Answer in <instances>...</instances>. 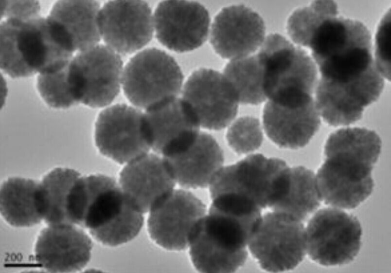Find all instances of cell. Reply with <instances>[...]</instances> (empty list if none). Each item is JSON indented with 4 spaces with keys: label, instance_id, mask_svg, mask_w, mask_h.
Returning <instances> with one entry per match:
<instances>
[{
    "label": "cell",
    "instance_id": "obj_1",
    "mask_svg": "<svg viewBox=\"0 0 391 273\" xmlns=\"http://www.w3.org/2000/svg\"><path fill=\"white\" fill-rule=\"evenodd\" d=\"M304 47L319 68L315 100L321 109L354 118L377 100L384 81L372 54L371 35L362 22L339 14L328 17L312 31Z\"/></svg>",
    "mask_w": 391,
    "mask_h": 273
},
{
    "label": "cell",
    "instance_id": "obj_2",
    "mask_svg": "<svg viewBox=\"0 0 391 273\" xmlns=\"http://www.w3.org/2000/svg\"><path fill=\"white\" fill-rule=\"evenodd\" d=\"M382 142L374 131L348 127L331 133L324 147V163L316 176L326 204L352 209L372 194V172L381 150Z\"/></svg>",
    "mask_w": 391,
    "mask_h": 273
},
{
    "label": "cell",
    "instance_id": "obj_3",
    "mask_svg": "<svg viewBox=\"0 0 391 273\" xmlns=\"http://www.w3.org/2000/svg\"><path fill=\"white\" fill-rule=\"evenodd\" d=\"M73 222L88 230L102 244L126 243L140 233L143 214L130 203L118 181L103 174L80 176L72 192Z\"/></svg>",
    "mask_w": 391,
    "mask_h": 273
},
{
    "label": "cell",
    "instance_id": "obj_4",
    "mask_svg": "<svg viewBox=\"0 0 391 273\" xmlns=\"http://www.w3.org/2000/svg\"><path fill=\"white\" fill-rule=\"evenodd\" d=\"M262 216L235 207L211 204L191 238L189 253L201 273H229L246 262L251 234Z\"/></svg>",
    "mask_w": 391,
    "mask_h": 273
},
{
    "label": "cell",
    "instance_id": "obj_5",
    "mask_svg": "<svg viewBox=\"0 0 391 273\" xmlns=\"http://www.w3.org/2000/svg\"><path fill=\"white\" fill-rule=\"evenodd\" d=\"M73 56L55 40L46 17L7 18L1 23L0 66L12 78L49 71Z\"/></svg>",
    "mask_w": 391,
    "mask_h": 273
},
{
    "label": "cell",
    "instance_id": "obj_6",
    "mask_svg": "<svg viewBox=\"0 0 391 273\" xmlns=\"http://www.w3.org/2000/svg\"><path fill=\"white\" fill-rule=\"evenodd\" d=\"M257 55L267 98L279 100L315 91L318 73L315 62L305 51L282 36H268Z\"/></svg>",
    "mask_w": 391,
    "mask_h": 273
},
{
    "label": "cell",
    "instance_id": "obj_7",
    "mask_svg": "<svg viewBox=\"0 0 391 273\" xmlns=\"http://www.w3.org/2000/svg\"><path fill=\"white\" fill-rule=\"evenodd\" d=\"M183 75L176 61L166 53L147 49L133 56L123 69L122 86L132 105L144 110L179 96Z\"/></svg>",
    "mask_w": 391,
    "mask_h": 273
},
{
    "label": "cell",
    "instance_id": "obj_8",
    "mask_svg": "<svg viewBox=\"0 0 391 273\" xmlns=\"http://www.w3.org/2000/svg\"><path fill=\"white\" fill-rule=\"evenodd\" d=\"M248 249L265 271L293 270L306 253L303 222L274 211L262 215L251 234Z\"/></svg>",
    "mask_w": 391,
    "mask_h": 273
},
{
    "label": "cell",
    "instance_id": "obj_9",
    "mask_svg": "<svg viewBox=\"0 0 391 273\" xmlns=\"http://www.w3.org/2000/svg\"><path fill=\"white\" fill-rule=\"evenodd\" d=\"M123 72L119 54L106 45L77 53L68 69L69 83L77 104L93 108L110 104L120 91Z\"/></svg>",
    "mask_w": 391,
    "mask_h": 273
},
{
    "label": "cell",
    "instance_id": "obj_10",
    "mask_svg": "<svg viewBox=\"0 0 391 273\" xmlns=\"http://www.w3.org/2000/svg\"><path fill=\"white\" fill-rule=\"evenodd\" d=\"M362 233L355 216L336 208L321 209L307 225L306 252L312 260L322 266L348 264L360 251Z\"/></svg>",
    "mask_w": 391,
    "mask_h": 273
},
{
    "label": "cell",
    "instance_id": "obj_11",
    "mask_svg": "<svg viewBox=\"0 0 391 273\" xmlns=\"http://www.w3.org/2000/svg\"><path fill=\"white\" fill-rule=\"evenodd\" d=\"M94 139L102 154L120 164H126L151 149L144 112L125 104L112 106L100 113Z\"/></svg>",
    "mask_w": 391,
    "mask_h": 273
},
{
    "label": "cell",
    "instance_id": "obj_12",
    "mask_svg": "<svg viewBox=\"0 0 391 273\" xmlns=\"http://www.w3.org/2000/svg\"><path fill=\"white\" fill-rule=\"evenodd\" d=\"M287 166L279 158L249 155L220 169L209 186L211 198L232 193L251 200L262 210L269 208Z\"/></svg>",
    "mask_w": 391,
    "mask_h": 273
},
{
    "label": "cell",
    "instance_id": "obj_13",
    "mask_svg": "<svg viewBox=\"0 0 391 273\" xmlns=\"http://www.w3.org/2000/svg\"><path fill=\"white\" fill-rule=\"evenodd\" d=\"M206 212L204 203L194 194L175 189L148 213V234L163 249L186 250L196 225Z\"/></svg>",
    "mask_w": 391,
    "mask_h": 273
},
{
    "label": "cell",
    "instance_id": "obj_14",
    "mask_svg": "<svg viewBox=\"0 0 391 273\" xmlns=\"http://www.w3.org/2000/svg\"><path fill=\"white\" fill-rule=\"evenodd\" d=\"M144 113L151 148L161 156L185 151L200 133L198 117L181 97L167 99Z\"/></svg>",
    "mask_w": 391,
    "mask_h": 273
},
{
    "label": "cell",
    "instance_id": "obj_15",
    "mask_svg": "<svg viewBox=\"0 0 391 273\" xmlns=\"http://www.w3.org/2000/svg\"><path fill=\"white\" fill-rule=\"evenodd\" d=\"M181 97L195 112L201 127L219 130L235 117L239 101L223 74L201 68L194 72L183 86Z\"/></svg>",
    "mask_w": 391,
    "mask_h": 273
},
{
    "label": "cell",
    "instance_id": "obj_16",
    "mask_svg": "<svg viewBox=\"0 0 391 273\" xmlns=\"http://www.w3.org/2000/svg\"><path fill=\"white\" fill-rule=\"evenodd\" d=\"M98 25L106 45L118 54H129L145 46L154 30L148 4L139 0H113L100 8Z\"/></svg>",
    "mask_w": 391,
    "mask_h": 273
},
{
    "label": "cell",
    "instance_id": "obj_17",
    "mask_svg": "<svg viewBox=\"0 0 391 273\" xmlns=\"http://www.w3.org/2000/svg\"><path fill=\"white\" fill-rule=\"evenodd\" d=\"M158 40L178 52L193 50L206 40L210 16L200 3L191 1L167 0L160 3L153 15Z\"/></svg>",
    "mask_w": 391,
    "mask_h": 273
},
{
    "label": "cell",
    "instance_id": "obj_18",
    "mask_svg": "<svg viewBox=\"0 0 391 273\" xmlns=\"http://www.w3.org/2000/svg\"><path fill=\"white\" fill-rule=\"evenodd\" d=\"M262 18L251 8L236 5L223 8L212 25L210 42L220 56L231 60L251 55L265 40Z\"/></svg>",
    "mask_w": 391,
    "mask_h": 273
},
{
    "label": "cell",
    "instance_id": "obj_19",
    "mask_svg": "<svg viewBox=\"0 0 391 273\" xmlns=\"http://www.w3.org/2000/svg\"><path fill=\"white\" fill-rule=\"evenodd\" d=\"M118 182L130 203L143 214L164 200L176 184L164 157L150 153L125 164Z\"/></svg>",
    "mask_w": 391,
    "mask_h": 273
},
{
    "label": "cell",
    "instance_id": "obj_20",
    "mask_svg": "<svg viewBox=\"0 0 391 273\" xmlns=\"http://www.w3.org/2000/svg\"><path fill=\"white\" fill-rule=\"evenodd\" d=\"M92 248L91 239L77 225H49L37 237L35 257L38 264L50 272H74L88 264Z\"/></svg>",
    "mask_w": 391,
    "mask_h": 273
},
{
    "label": "cell",
    "instance_id": "obj_21",
    "mask_svg": "<svg viewBox=\"0 0 391 273\" xmlns=\"http://www.w3.org/2000/svg\"><path fill=\"white\" fill-rule=\"evenodd\" d=\"M96 0H58L46 17L59 44L73 54L98 44L101 36L98 25L100 9Z\"/></svg>",
    "mask_w": 391,
    "mask_h": 273
},
{
    "label": "cell",
    "instance_id": "obj_22",
    "mask_svg": "<svg viewBox=\"0 0 391 273\" xmlns=\"http://www.w3.org/2000/svg\"><path fill=\"white\" fill-rule=\"evenodd\" d=\"M163 157L176 183L185 189L210 186L224 162L223 151L216 141L203 132L185 151Z\"/></svg>",
    "mask_w": 391,
    "mask_h": 273
},
{
    "label": "cell",
    "instance_id": "obj_23",
    "mask_svg": "<svg viewBox=\"0 0 391 273\" xmlns=\"http://www.w3.org/2000/svg\"><path fill=\"white\" fill-rule=\"evenodd\" d=\"M263 122L275 144L294 149L309 143L319 130L320 120L317 107H289L268 100L264 108Z\"/></svg>",
    "mask_w": 391,
    "mask_h": 273
},
{
    "label": "cell",
    "instance_id": "obj_24",
    "mask_svg": "<svg viewBox=\"0 0 391 273\" xmlns=\"http://www.w3.org/2000/svg\"><path fill=\"white\" fill-rule=\"evenodd\" d=\"M321 201L313 171L303 166H288L269 208L304 222Z\"/></svg>",
    "mask_w": 391,
    "mask_h": 273
},
{
    "label": "cell",
    "instance_id": "obj_25",
    "mask_svg": "<svg viewBox=\"0 0 391 273\" xmlns=\"http://www.w3.org/2000/svg\"><path fill=\"white\" fill-rule=\"evenodd\" d=\"M0 213L15 227H29L43 219L39 182L33 179L11 177L0 187Z\"/></svg>",
    "mask_w": 391,
    "mask_h": 273
},
{
    "label": "cell",
    "instance_id": "obj_26",
    "mask_svg": "<svg viewBox=\"0 0 391 273\" xmlns=\"http://www.w3.org/2000/svg\"><path fill=\"white\" fill-rule=\"evenodd\" d=\"M77 171L57 167L45 175L39 182L43 219L49 225L70 223L67 205L71 188L80 176Z\"/></svg>",
    "mask_w": 391,
    "mask_h": 273
},
{
    "label": "cell",
    "instance_id": "obj_27",
    "mask_svg": "<svg viewBox=\"0 0 391 273\" xmlns=\"http://www.w3.org/2000/svg\"><path fill=\"white\" fill-rule=\"evenodd\" d=\"M223 75L230 84L239 103L258 105L267 97L263 88V72L257 54L231 60Z\"/></svg>",
    "mask_w": 391,
    "mask_h": 273
},
{
    "label": "cell",
    "instance_id": "obj_28",
    "mask_svg": "<svg viewBox=\"0 0 391 273\" xmlns=\"http://www.w3.org/2000/svg\"><path fill=\"white\" fill-rule=\"evenodd\" d=\"M70 61L38 74L36 82L38 91L44 102L51 108L65 109L77 104L68 81Z\"/></svg>",
    "mask_w": 391,
    "mask_h": 273
},
{
    "label": "cell",
    "instance_id": "obj_29",
    "mask_svg": "<svg viewBox=\"0 0 391 273\" xmlns=\"http://www.w3.org/2000/svg\"><path fill=\"white\" fill-rule=\"evenodd\" d=\"M226 139L230 147L237 154H247L256 150L263 141L259 120L248 116L239 118L228 129Z\"/></svg>",
    "mask_w": 391,
    "mask_h": 273
},
{
    "label": "cell",
    "instance_id": "obj_30",
    "mask_svg": "<svg viewBox=\"0 0 391 273\" xmlns=\"http://www.w3.org/2000/svg\"><path fill=\"white\" fill-rule=\"evenodd\" d=\"M389 10L379 23L375 41V63L383 77L391 80V27Z\"/></svg>",
    "mask_w": 391,
    "mask_h": 273
},
{
    "label": "cell",
    "instance_id": "obj_31",
    "mask_svg": "<svg viewBox=\"0 0 391 273\" xmlns=\"http://www.w3.org/2000/svg\"><path fill=\"white\" fill-rule=\"evenodd\" d=\"M1 18L29 19L39 16L40 5L37 1H1Z\"/></svg>",
    "mask_w": 391,
    "mask_h": 273
}]
</instances>
